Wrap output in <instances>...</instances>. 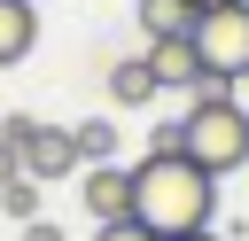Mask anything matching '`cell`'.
Masks as SVG:
<instances>
[{
  "instance_id": "obj_1",
  "label": "cell",
  "mask_w": 249,
  "mask_h": 241,
  "mask_svg": "<svg viewBox=\"0 0 249 241\" xmlns=\"http://www.w3.org/2000/svg\"><path fill=\"white\" fill-rule=\"evenodd\" d=\"M210 210H218V179H210L195 155H140V163H132V218H140L156 241L202 233Z\"/></svg>"
},
{
  "instance_id": "obj_2",
  "label": "cell",
  "mask_w": 249,
  "mask_h": 241,
  "mask_svg": "<svg viewBox=\"0 0 249 241\" xmlns=\"http://www.w3.org/2000/svg\"><path fill=\"white\" fill-rule=\"evenodd\" d=\"M179 132H187V155H195L210 179L249 171V109L233 101V86H195V93H187Z\"/></svg>"
},
{
  "instance_id": "obj_3",
  "label": "cell",
  "mask_w": 249,
  "mask_h": 241,
  "mask_svg": "<svg viewBox=\"0 0 249 241\" xmlns=\"http://www.w3.org/2000/svg\"><path fill=\"white\" fill-rule=\"evenodd\" d=\"M195 54H202L210 86H241V78H249V0H218V8H202V23H195Z\"/></svg>"
},
{
  "instance_id": "obj_4",
  "label": "cell",
  "mask_w": 249,
  "mask_h": 241,
  "mask_svg": "<svg viewBox=\"0 0 249 241\" xmlns=\"http://www.w3.org/2000/svg\"><path fill=\"white\" fill-rule=\"evenodd\" d=\"M0 140L23 155V171H31L39 187H54V179L86 171V155H78V132H62V124H39V117H23V109L0 124Z\"/></svg>"
},
{
  "instance_id": "obj_5",
  "label": "cell",
  "mask_w": 249,
  "mask_h": 241,
  "mask_svg": "<svg viewBox=\"0 0 249 241\" xmlns=\"http://www.w3.org/2000/svg\"><path fill=\"white\" fill-rule=\"evenodd\" d=\"M86 218L109 225V218H132V171L124 163H86V187H78Z\"/></svg>"
},
{
  "instance_id": "obj_6",
  "label": "cell",
  "mask_w": 249,
  "mask_h": 241,
  "mask_svg": "<svg viewBox=\"0 0 249 241\" xmlns=\"http://www.w3.org/2000/svg\"><path fill=\"white\" fill-rule=\"evenodd\" d=\"M148 62H156L163 93H195V86H210V70H202L195 39H148Z\"/></svg>"
},
{
  "instance_id": "obj_7",
  "label": "cell",
  "mask_w": 249,
  "mask_h": 241,
  "mask_svg": "<svg viewBox=\"0 0 249 241\" xmlns=\"http://www.w3.org/2000/svg\"><path fill=\"white\" fill-rule=\"evenodd\" d=\"M156 93H163V78H156V62H148V54L109 62V101H117V109H148Z\"/></svg>"
},
{
  "instance_id": "obj_8",
  "label": "cell",
  "mask_w": 249,
  "mask_h": 241,
  "mask_svg": "<svg viewBox=\"0 0 249 241\" xmlns=\"http://www.w3.org/2000/svg\"><path fill=\"white\" fill-rule=\"evenodd\" d=\"M31 47H39V8L31 0H0V70L31 62Z\"/></svg>"
},
{
  "instance_id": "obj_9",
  "label": "cell",
  "mask_w": 249,
  "mask_h": 241,
  "mask_svg": "<svg viewBox=\"0 0 249 241\" xmlns=\"http://www.w3.org/2000/svg\"><path fill=\"white\" fill-rule=\"evenodd\" d=\"M132 16H140V31H148V39H195V23H202V8H195V0H140Z\"/></svg>"
},
{
  "instance_id": "obj_10",
  "label": "cell",
  "mask_w": 249,
  "mask_h": 241,
  "mask_svg": "<svg viewBox=\"0 0 249 241\" xmlns=\"http://www.w3.org/2000/svg\"><path fill=\"white\" fill-rule=\"evenodd\" d=\"M39 194H47V187H39V179H31V171H16V179H8V187H0V210H8V218H16V225H31V218H47V210H39Z\"/></svg>"
},
{
  "instance_id": "obj_11",
  "label": "cell",
  "mask_w": 249,
  "mask_h": 241,
  "mask_svg": "<svg viewBox=\"0 0 249 241\" xmlns=\"http://www.w3.org/2000/svg\"><path fill=\"white\" fill-rule=\"evenodd\" d=\"M78 155L86 163H117V124H78Z\"/></svg>"
},
{
  "instance_id": "obj_12",
  "label": "cell",
  "mask_w": 249,
  "mask_h": 241,
  "mask_svg": "<svg viewBox=\"0 0 249 241\" xmlns=\"http://www.w3.org/2000/svg\"><path fill=\"white\" fill-rule=\"evenodd\" d=\"M93 241H156L140 218H109V225H93Z\"/></svg>"
},
{
  "instance_id": "obj_13",
  "label": "cell",
  "mask_w": 249,
  "mask_h": 241,
  "mask_svg": "<svg viewBox=\"0 0 249 241\" xmlns=\"http://www.w3.org/2000/svg\"><path fill=\"white\" fill-rule=\"evenodd\" d=\"M23 241H62V225H54V218H31V225H23Z\"/></svg>"
},
{
  "instance_id": "obj_14",
  "label": "cell",
  "mask_w": 249,
  "mask_h": 241,
  "mask_svg": "<svg viewBox=\"0 0 249 241\" xmlns=\"http://www.w3.org/2000/svg\"><path fill=\"white\" fill-rule=\"evenodd\" d=\"M16 171H23V155H16V148H8V140H0V187H8V179H16Z\"/></svg>"
},
{
  "instance_id": "obj_15",
  "label": "cell",
  "mask_w": 249,
  "mask_h": 241,
  "mask_svg": "<svg viewBox=\"0 0 249 241\" xmlns=\"http://www.w3.org/2000/svg\"><path fill=\"white\" fill-rule=\"evenodd\" d=\"M179 241H226V233H210V225H202V233H179Z\"/></svg>"
},
{
  "instance_id": "obj_16",
  "label": "cell",
  "mask_w": 249,
  "mask_h": 241,
  "mask_svg": "<svg viewBox=\"0 0 249 241\" xmlns=\"http://www.w3.org/2000/svg\"><path fill=\"white\" fill-rule=\"evenodd\" d=\"M195 8H218V0H195Z\"/></svg>"
}]
</instances>
